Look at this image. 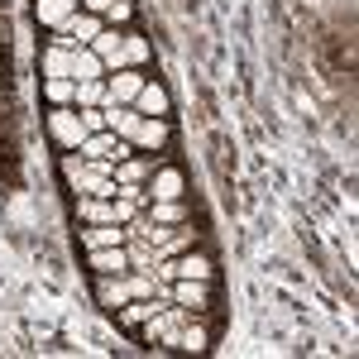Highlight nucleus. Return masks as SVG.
Listing matches in <instances>:
<instances>
[{
    "label": "nucleus",
    "mask_w": 359,
    "mask_h": 359,
    "mask_svg": "<svg viewBox=\"0 0 359 359\" xmlns=\"http://www.w3.org/2000/svg\"><path fill=\"white\" fill-rule=\"evenodd\" d=\"M154 168H158V158H135V154H130V158L115 163V182H149Z\"/></svg>",
    "instance_id": "a211bd4d"
},
{
    "label": "nucleus",
    "mask_w": 359,
    "mask_h": 359,
    "mask_svg": "<svg viewBox=\"0 0 359 359\" xmlns=\"http://www.w3.org/2000/svg\"><path fill=\"white\" fill-rule=\"evenodd\" d=\"M168 139H172V125H168V115H144L135 130V154H163Z\"/></svg>",
    "instance_id": "7ed1b4c3"
},
{
    "label": "nucleus",
    "mask_w": 359,
    "mask_h": 359,
    "mask_svg": "<svg viewBox=\"0 0 359 359\" xmlns=\"http://www.w3.org/2000/svg\"><path fill=\"white\" fill-rule=\"evenodd\" d=\"M125 259H130V269L135 273H158V249L149 245V240H125Z\"/></svg>",
    "instance_id": "ddd939ff"
},
{
    "label": "nucleus",
    "mask_w": 359,
    "mask_h": 359,
    "mask_svg": "<svg viewBox=\"0 0 359 359\" xmlns=\"http://www.w3.org/2000/svg\"><path fill=\"white\" fill-rule=\"evenodd\" d=\"M192 245H196V230H192V221H182V225L168 230V240L158 245V259H177V254H187Z\"/></svg>",
    "instance_id": "dca6fc26"
},
{
    "label": "nucleus",
    "mask_w": 359,
    "mask_h": 359,
    "mask_svg": "<svg viewBox=\"0 0 359 359\" xmlns=\"http://www.w3.org/2000/svg\"><path fill=\"white\" fill-rule=\"evenodd\" d=\"M77 5H82V0H77Z\"/></svg>",
    "instance_id": "c85d7f7f"
},
{
    "label": "nucleus",
    "mask_w": 359,
    "mask_h": 359,
    "mask_svg": "<svg viewBox=\"0 0 359 359\" xmlns=\"http://www.w3.org/2000/svg\"><path fill=\"white\" fill-rule=\"evenodd\" d=\"M62 177H67V187H72V192L82 187V177H86V158L77 154V149H62Z\"/></svg>",
    "instance_id": "4be33fe9"
},
{
    "label": "nucleus",
    "mask_w": 359,
    "mask_h": 359,
    "mask_svg": "<svg viewBox=\"0 0 359 359\" xmlns=\"http://www.w3.org/2000/svg\"><path fill=\"white\" fill-rule=\"evenodd\" d=\"M135 216H139V206H135V201H130V196H115V221L125 225V221H135Z\"/></svg>",
    "instance_id": "bb28decb"
},
{
    "label": "nucleus",
    "mask_w": 359,
    "mask_h": 359,
    "mask_svg": "<svg viewBox=\"0 0 359 359\" xmlns=\"http://www.w3.org/2000/svg\"><path fill=\"white\" fill-rule=\"evenodd\" d=\"M139 62H149V39L125 34V67H139Z\"/></svg>",
    "instance_id": "b1692460"
},
{
    "label": "nucleus",
    "mask_w": 359,
    "mask_h": 359,
    "mask_svg": "<svg viewBox=\"0 0 359 359\" xmlns=\"http://www.w3.org/2000/svg\"><path fill=\"white\" fill-rule=\"evenodd\" d=\"M77 115H82L86 135H101V130H106V111H101V106H77Z\"/></svg>",
    "instance_id": "393cba45"
},
{
    "label": "nucleus",
    "mask_w": 359,
    "mask_h": 359,
    "mask_svg": "<svg viewBox=\"0 0 359 359\" xmlns=\"http://www.w3.org/2000/svg\"><path fill=\"white\" fill-rule=\"evenodd\" d=\"M77 10H82L77 0H34V20H39L43 29H62Z\"/></svg>",
    "instance_id": "1a4fd4ad"
},
{
    "label": "nucleus",
    "mask_w": 359,
    "mask_h": 359,
    "mask_svg": "<svg viewBox=\"0 0 359 359\" xmlns=\"http://www.w3.org/2000/svg\"><path fill=\"white\" fill-rule=\"evenodd\" d=\"M77 216L86 225H106V221H115V201L111 196H77Z\"/></svg>",
    "instance_id": "2eb2a0df"
},
{
    "label": "nucleus",
    "mask_w": 359,
    "mask_h": 359,
    "mask_svg": "<svg viewBox=\"0 0 359 359\" xmlns=\"http://www.w3.org/2000/svg\"><path fill=\"white\" fill-rule=\"evenodd\" d=\"M144 72L139 67H115V72H106V106H135V96L144 91Z\"/></svg>",
    "instance_id": "f03ea898"
},
{
    "label": "nucleus",
    "mask_w": 359,
    "mask_h": 359,
    "mask_svg": "<svg viewBox=\"0 0 359 359\" xmlns=\"http://www.w3.org/2000/svg\"><path fill=\"white\" fill-rule=\"evenodd\" d=\"M130 15H135V5H130V0H115L111 10H106V15H101V20H106V25L111 29H120L125 25V20H130Z\"/></svg>",
    "instance_id": "a878e982"
},
{
    "label": "nucleus",
    "mask_w": 359,
    "mask_h": 359,
    "mask_svg": "<svg viewBox=\"0 0 359 359\" xmlns=\"http://www.w3.org/2000/svg\"><path fill=\"white\" fill-rule=\"evenodd\" d=\"M86 269H91V273H130V259H125V245L86 249Z\"/></svg>",
    "instance_id": "6e6552de"
},
{
    "label": "nucleus",
    "mask_w": 359,
    "mask_h": 359,
    "mask_svg": "<svg viewBox=\"0 0 359 359\" xmlns=\"http://www.w3.org/2000/svg\"><path fill=\"white\" fill-rule=\"evenodd\" d=\"M144 187H149V196H154V201H182V192H187L182 172H177V168H163V163L149 172V182H144Z\"/></svg>",
    "instance_id": "39448f33"
},
{
    "label": "nucleus",
    "mask_w": 359,
    "mask_h": 359,
    "mask_svg": "<svg viewBox=\"0 0 359 359\" xmlns=\"http://www.w3.org/2000/svg\"><path fill=\"white\" fill-rule=\"evenodd\" d=\"M96 302L106 306V311H120V306L130 302V283H125V273H96Z\"/></svg>",
    "instance_id": "0eeeda50"
},
{
    "label": "nucleus",
    "mask_w": 359,
    "mask_h": 359,
    "mask_svg": "<svg viewBox=\"0 0 359 359\" xmlns=\"http://www.w3.org/2000/svg\"><path fill=\"white\" fill-rule=\"evenodd\" d=\"M211 345V331H206V321H201V311H196V321L187 316L182 326H177V340H172V350H187V355H201Z\"/></svg>",
    "instance_id": "9d476101"
},
{
    "label": "nucleus",
    "mask_w": 359,
    "mask_h": 359,
    "mask_svg": "<svg viewBox=\"0 0 359 359\" xmlns=\"http://www.w3.org/2000/svg\"><path fill=\"white\" fill-rule=\"evenodd\" d=\"M111 5H115V0H82V10H86V15H106Z\"/></svg>",
    "instance_id": "cd10ccee"
},
{
    "label": "nucleus",
    "mask_w": 359,
    "mask_h": 359,
    "mask_svg": "<svg viewBox=\"0 0 359 359\" xmlns=\"http://www.w3.org/2000/svg\"><path fill=\"white\" fill-rule=\"evenodd\" d=\"M86 48H96V57H101V62H106V72H115V67H125V34H120V29H101V34H96V39H91V43H86Z\"/></svg>",
    "instance_id": "423d86ee"
},
{
    "label": "nucleus",
    "mask_w": 359,
    "mask_h": 359,
    "mask_svg": "<svg viewBox=\"0 0 359 359\" xmlns=\"http://www.w3.org/2000/svg\"><path fill=\"white\" fill-rule=\"evenodd\" d=\"M168 106H172V101H168V86L163 82H144V91L135 96V111L139 115H168Z\"/></svg>",
    "instance_id": "4468645a"
},
{
    "label": "nucleus",
    "mask_w": 359,
    "mask_h": 359,
    "mask_svg": "<svg viewBox=\"0 0 359 359\" xmlns=\"http://www.w3.org/2000/svg\"><path fill=\"white\" fill-rule=\"evenodd\" d=\"M43 77H72V48L48 43L43 48Z\"/></svg>",
    "instance_id": "6ab92c4d"
},
{
    "label": "nucleus",
    "mask_w": 359,
    "mask_h": 359,
    "mask_svg": "<svg viewBox=\"0 0 359 359\" xmlns=\"http://www.w3.org/2000/svg\"><path fill=\"white\" fill-rule=\"evenodd\" d=\"M77 240H82L86 249H106V245H125L130 230H125L120 221H106V225H86V230H77Z\"/></svg>",
    "instance_id": "9b49d317"
},
{
    "label": "nucleus",
    "mask_w": 359,
    "mask_h": 359,
    "mask_svg": "<svg viewBox=\"0 0 359 359\" xmlns=\"http://www.w3.org/2000/svg\"><path fill=\"white\" fill-rule=\"evenodd\" d=\"M163 292H168V302L187 306V311H206L211 306V283H201V278H177V283H168Z\"/></svg>",
    "instance_id": "20e7f679"
},
{
    "label": "nucleus",
    "mask_w": 359,
    "mask_h": 359,
    "mask_svg": "<svg viewBox=\"0 0 359 359\" xmlns=\"http://www.w3.org/2000/svg\"><path fill=\"white\" fill-rule=\"evenodd\" d=\"M106 77V62L96 57V48H72V82H91Z\"/></svg>",
    "instance_id": "f3484780"
},
{
    "label": "nucleus",
    "mask_w": 359,
    "mask_h": 359,
    "mask_svg": "<svg viewBox=\"0 0 359 359\" xmlns=\"http://www.w3.org/2000/svg\"><path fill=\"white\" fill-rule=\"evenodd\" d=\"M72 106H106V77L77 82V101H72Z\"/></svg>",
    "instance_id": "5701e85b"
},
{
    "label": "nucleus",
    "mask_w": 359,
    "mask_h": 359,
    "mask_svg": "<svg viewBox=\"0 0 359 359\" xmlns=\"http://www.w3.org/2000/svg\"><path fill=\"white\" fill-rule=\"evenodd\" d=\"M101 111H106V130L115 139H130L135 144V130H139V120H144L135 106H101Z\"/></svg>",
    "instance_id": "f8f14e48"
},
{
    "label": "nucleus",
    "mask_w": 359,
    "mask_h": 359,
    "mask_svg": "<svg viewBox=\"0 0 359 359\" xmlns=\"http://www.w3.org/2000/svg\"><path fill=\"white\" fill-rule=\"evenodd\" d=\"M43 96H48V106H72L77 101V82L72 77H43Z\"/></svg>",
    "instance_id": "412c9836"
},
{
    "label": "nucleus",
    "mask_w": 359,
    "mask_h": 359,
    "mask_svg": "<svg viewBox=\"0 0 359 359\" xmlns=\"http://www.w3.org/2000/svg\"><path fill=\"white\" fill-rule=\"evenodd\" d=\"M144 216H149V221H158V225H182V221H192L182 201H149V211H144Z\"/></svg>",
    "instance_id": "aec40b11"
},
{
    "label": "nucleus",
    "mask_w": 359,
    "mask_h": 359,
    "mask_svg": "<svg viewBox=\"0 0 359 359\" xmlns=\"http://www.w3.org/2000/svg\"><path fill=\"white\" fill-rule=\"evenodd\" d=\"M48 135H53L57 149H82L86 125H82V115H77V106H53L48 111Z\"/></svg>",
    "instance_id": "f257e3e1"
}]
</instances>
